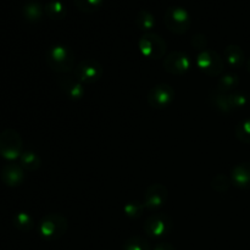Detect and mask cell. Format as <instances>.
<instances>
[{
	"label": "cell",
	"mask_w": 250,
	"mask_h": 250,
	"mask_svg": "<svg viewBox=\"0 0 250 250\" xmlns=\"http://www.w3.org/2000/svg\"><path fill=\"white\" fill-rule=\"evenodd\" d=\"M21 136L15 129H5L0 133V155L6 160H15L22 154Z\"/></svg>",
	"instance_id": "obj_4"
},
{
	"label": "cell",
	"mask_w": 250,
	"mask_h": 250,
	"mask_svg": "<svg viewBox=\"0 0 250 250\" xmlns=\"http://www.w3.org/2000/svg\"><path fill=\"white\" fill-rule=\"evenodd\" d=\"M164 70L171 75H185L192 66L189 56L181 51H173L164 59Z\"/></svg>",
	"instance_id": "obj_10"
},
{
	"label": "cell",
	"mask_w": 250,
	"mask_h": 250,
	"mask_svg": "<svg viewBox=\"0 0 250 250\" xmlns=\"http://www.w3.org/2000/svg\"><path fill=\"white\" fill-rule=\"evenodd\" d=\"M168 197V190L161 183H154L146 188L144 193L143 204L146 209L156 210L163 207Z\"/></svg>",
	"instance_id": "obj_11"
},
{
	"label": "cell",
	"mask_w": 250,
	"mask_h": 250,
	"mask_svg": "<svg viewBox=\"0 0 250 250\" xmlns=\"http://www.w3.org/2000/svg\"><path fill=\"white\" fill-rule=\"evenodd\" d=\"M20 165L27 171H36L41 167V158L33 151H24L20 156Z\"/></svg>",
	"instance_id": "obj_21"
},
{
	"label": "cell",
	"mask_w": 250,
	"mask_h": 250,
	"mask_svg": "<svg viewBox=\"0 0 250 250\" xmlns=\"http://www.w3.org/2000/svg\"><path fill=\"white\" fill-rule=\"evenodd\" d=\"M195 63L202 72L208 76H219L224 71L225 60L217 51L207 49L200 51L195 59Z\"/></svg>",
	"instance_id": "obj_6"
},
{
	"label": "cell",
	"mask_w": 250,
	"mask_h": 250,
	"mask_svg": "<svg viewBox=\"0 0 250 250\" xmlns=\"http://www.w3.org/2000/svg\"><path fill=\"white\" fill-rule=\"evenodd\" d=\"M22 12H23V16L27 21L34 23V22L41 21L44 14V9L38 1H28L23 6Z\"/></svg>",
	"instance_id": "obj_17"
},
{
	"label": "cell",
	"mask_w": 250,
	"mask_h": 250,
	"mask_svg": "<svg viewBox=\"0 0 250 250\" xmlns=\"http://www.w3.org/2000/svg\"><path fill=\"white\" fill-rule=\"evenodd\" d=\"M175 89L167 83H160L151 88L148 93V104L154 109H165L175 100Z\"/></svg>",
	"instance_id": "obj_9"
},
{
	"label": "cell",
	"mask_w": 250,
	"mask_h": 250,
	"mask_svg": "<svg viewBox=\"0 0 250 250\" xmlns=\"http://www.w3.org/2000/svg\"><path fill=\"white\" fill-rule=\"evenodd\" d=\"M136 26L146 33L150 32L155 26V17L148 10H141L136 16Z\"/></svg>",
	"instance_id": "obj_19"
},
{
	"label": "cell",
	"mask_w": 250,
	"mask_h": 250,
	"mask_svg": "<svg viewBox=\"0 0 250 250\" xmlns=\"http://www.w3.org/2000/svg\"><path fill=\"white\" fill-rule=\"evenodd\" d=\"M68 229V222L62 215L49 214L41 220L38 225V231L43 238L48 241H55L61 238Z\"/></svg>",
	"instance_id": "obj_2"
},
{
	"label": "cell",
	"mask_w": 250,
	"mask_h": 250,
	"mask_svg": "<svg viewBox=\"0 0 250 250\" xmlns=\"http://www.w3.org/2000/svg\"><path fill=\"white\" fill-rule=\"evenodd\" d=\"M227 99H229V106H231L232 110L241 109L244 105L247 104V97L243 94V93L239 92H233L227 94Z\"/></svg>",
	"instance_id": "obj_28"
},
{
	"label": "cell",
	"mask_w": 250,
	"mask_h": 250,
	"mask_svg": "<svg viewBox=\"0 0 250 250\" xmlns=\"http://www.w3.org/2000/svg\"><path fill=\"white\" fill-rule=\"evenodd\" d=\"M138 46L141 53L149 59H160L166 53V42L159 34L148 32L139 38Z\"/></svg>",
	"instance_id": "obj_7"
},
{
	"label": "cell",
	"mask_w": 250,
	"mask_h": 250,
	"mask_svg": "<svg viewBox=\"0 0 250 250\" xmlns=\"http://www.w3.org/2000/svg\"><path fill=\"white\" fill-rule=\"evenodd\" d=\"M58 85L61 92L67 95L72 100H80L84 97L85 88L82 82L77 80L75 76L63 75L58 78Z\"/></svg>",
	"instance_id": "obj_12"
},
{
	"label": "cell",
	"mask_w": 250,
	"mask_h": 250,
	"mask_svg": "<svg viewBox=\"0 0 250 250\" xmlns=\"http://www.w3.org/2000/svg\"><path fill=\"white\" fill-rule=\"evenodd\" d=\"M224 60L226 61L229 67H242L244 63V51L242 50L241 46L234 45V44L227 45L224 51Z\"/></svg>",
	"instance_id": "obj_15"
},
{
	"label": "cell",
	"mask_w": 250,
	"mask_h": 250,
	"mask_svg": "<svg viewBox=\"0 0 250 250\" xmlns=\"http://www.w3.org/2000/svg\"><path fill=\"white\" fill-rule=\"evenodd\" d=\"M12 222H14V226L16 227L17 229L23 232L31 231L34 226L33 219H32L31 215L27 214V212H17L14 216Z\"/></svg>",
	"instance_id": "obj_22"
},
{
	"label": "cell",
	"mask_w": 250,
	"mask_h": 250,
	"mask_svg": "<svg viewBox=\"0 0 250 250\" xmlns=\"http://www.w3.org/2000/svg\"><path fill=\"white\" fill-rule=\"evenodd\" d=\"M73 76L83 84H93L103 76V66L94 59H84L75 66Z\"/></svg>",
	"instance_id": "obj_8"
},
{
	"label": "cell",
	"mask_w": 250,
	"mask_h": 250,
	"mask_svg": "<svg viewBox=\"0 0 250 250\" xmlns=\"http://www.w3.org/2000/svg\"><path fill=\"white\" fill-rule=\"evenodd\" d=\"M231 182L232 181L229 180L226 175H217L212 178L211 187L214 188V190H216V192L225 193L229 190Z\"/></svg>",
	"instance_id": "obj_27"
},
{
	"label": "cell",
	"mask_w": 250,
	"mask_h": 250,
	"mask_svg": "<svg viewBox=\"0 0 250 250\" xmlns=\"http://www.w3.org/2000/svg\"><path fill=\"white\" fill-rule=\"evenodd\" d=\"M44 12L50 17L51 20H62L67 15L66 6L60 0H51L44 6Z\"/></svg>",
	"instance_id": "obj_18"
},
{
	"label": "cell",
	"mask_w": 250,
	"mask_h": 250,
	"mask_svg": "<svg viewBox=\"0 0 250 250\" xmlns=\"http://www.w3.org/2000/svg\"><path fill=\"white\" fill-rule=\"evenodd\" d=\"M1 178L4 183L9 187H17L24 181V172L21 165L17 164H7L1 171Z\"/></svg>",
	"instance_id": "obj_13"
},
{
	"label": "cell",
	"mask_w": 250,
	"mask_h": 250,
	"mask_svg": "<svg viewBox=\"0 0 250 250\" xmlns=\"http://www.w3.org/2000/svg\"><path fill=\"white\" fill-rule=\"evenodd\" d=\"M192 44L194 48L199 49V50L204 51L207 50V45H208V41H207V37L204 36V34H195L194 37H193V41H192Z\"/></svg>",
	"instance_id": "obj_29"
},
{
	"label": "cell",
	"mask_w": 250,
	"mask_h": 250,
	"mask_svg": "<svg viewBox=\"0 0 250 250\" xmlns=\"http://www.w3.org/2000/svg\"><path fill=\"white\" fill-rule=\"evenodd\" d=\"M209 103L212 107H215V109L219 110V111L225 112V114L232 111L231 106H229V99H227V95L224 94V93H219L216 92V90L212 92L211 94L209 95Z\"/></svg>",
	"instance_id": "obj_20"
},
{
	"label": "cell",
	"mask_w": 250,
	"mask_h": 250,
	"mask_svg": "<svg viewBox=\"0 0 250 250\" xmlns=\"http://www.w3.org/2000/svg\"><path fill=\"white\" fill-rule=\"evenodd\" d=\"M124 250H151V247L146 239L136 236L125 242Z\"/></svg>",
	"instance_id": "obj_24"
},
{
	"label": "cell",
	"mask_w": 250,
	"mask_h": 250,
	"mask_svg": "<svg viewBox=\"0 0 250 250\" xmlns=\"http://www.w3.org/2000/svg\"><path fill=\"white\" fill-rule=\"evenodd\" d=\"M234 133H236L237 139L241 141L242 143L250 144V119L239 122L236 126Z\"/></svg>",
	"instance_id": "obj_25"
},
{
	"label": "cell",
	"mask_w": 250,
	"mask_h": 250,
	"mask_svg": "<svg viewBox=\"0 0 250 250\" xmlns=\"http://www.w3.org/2000/svg\"><path fill=\"white\" fill-rule=\"evenodd\" d=\"M173 229V221L166 214H153L146 220L143 229L150 238H163L170 234Z\"/></svg>",
	"instance_id": "obj_5"
},
{
	"label": "cell",
	"mask_w": 250,
	"mask_h": 250,
	"mask_svg": "<svg viewBox=\"0 0 250 250\" xmlns=\"http://www.w3.org/2000/svg\"><path fill=\"white\" fill-rule=\"evenodd\" d=\"M164 23L166 28L175 34H183L190 28L192 19L185 7L171 6L164 15Z\"/></svg>",
	"instance_id": "obj_3"
},
{
	"label": "cell",
	"mask_w": 250,
	"mask_h": 250,
	"mask_svg": "<svg viewBox=\"0 0 250 250\" xmlns=\"http://www.w3.org/2000/svg\"><path fill=\"white\" fill-rule=\"evenodd\" d=\"M153 250H176L175 246H172L171 243H168V242H160V243H158L155 246V248Z\"/></svg>",
	"instance_id": "obj_30"
},
{
	"label": "cell",
	"mask_w": 250,
	"mask_h": 250,
	"mask_svg": "<svg viewBox=\"0 0 250 250\" xmlns=\"http://www.w3.org/2000/svg\"><path fill=\"white\" fill-rule=\"evenodd\" d=\"M75 53L62 44L51 45L46 50V62L49 67L58 73H68L75 70Z\"/></svg>",
	"instance_id": "obj_1"
},
{
	"label": "cell",
	"mask_w": 250,
	"mask_h": 250,
	"mask_svg": "<svg viewBox=\"0 0 250 250\" xmlns=\"http://www.w3.org/2000/svg\"><path fill=\"white\" fill-rule=\"evenodd\" d=\"M104 0H73V4L84 14H93L103 5Z\"/></svg>",
	"instance_id": "obj_23"
},
{
	"label": "cell",
	"mask_w": 250,
	"mask_h": 250,
	"mask_svg": "<svg viewBox=\"0 0 250 250\" xmlns=\"http://www.w3.org/2000/svg\"><path fill=\"white\" fill-rule=\"evenodd\" d=\"M144 209H146V207H144L143 203L133 200V202H129L125 205L124 211L125 215L128 216L129 219H138V217L142 216Z\"/></svg>",
	"instance_id": "obj_26"
},
{
	"label": "cell",
	"mask_w": 250,
	"mask_h": 250,
	"mask_svg": "<svg viewBox=\"0 0 250 250\" xmlns=\"http://www.w3.org/2000/svg\"><path fill=\"white\" fill-rule=\"evenodd\" d=\"M231 181L234 186L243 189L250 188V161L241 163L231 171Z\"/></svg>",
	"instance_id": "obj_14"
},
{
	"label": "cell",
	"mask_w": 250,
	"mask_h": 250,
	"mask_svg": "<svg viewBox=\"0 0 250 250\" xmlns=\"http://www.w3.org/2000/svg\"><path fill=\"white\" fill-rule=\"evenodd\" d=\"M239 85V77L236 73H226V75L221 76L217 82V88L216 92L219 93H226L232 92L233 89H236Z\"/></svg>",
	"instance_id": "obj_16"
},
{
	"label": "cell",
	"mask_w": 250,
	"mask_h": 250,
	"mask_svg": "<svg viewBox=\"0 0 250 250\" xmlns=\"http://www.w3.org/2000/svg\"><path fill=\"white\" fill-rule=\"evenodd\" d=\"M247 71L250 73V58L248 59V62H247Z\"/></svg>",
	"instance_id": "obj_31"
}]
</instances>
